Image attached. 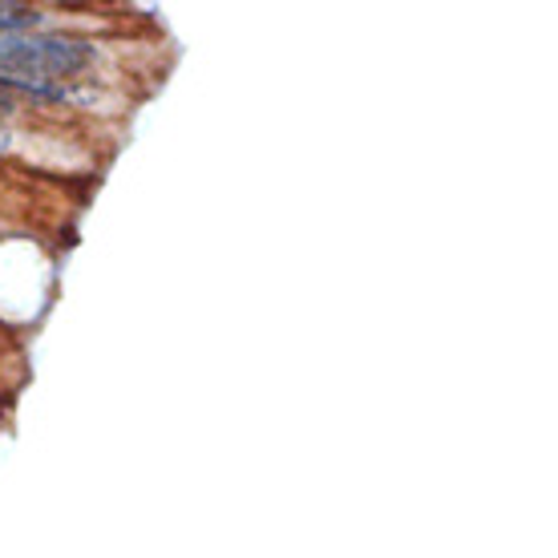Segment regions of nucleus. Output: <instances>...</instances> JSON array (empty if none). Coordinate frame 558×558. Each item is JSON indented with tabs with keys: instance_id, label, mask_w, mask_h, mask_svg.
<instances>
[{
	"instance_id": "obj_1",
	"label": "nucleus",
	"mask_w": 558,
	"mask_h": 558,
	"mask_svg": "<svg viewBox=\"0 0 558 558\" xmlns=\"http://www.w3.org/2000/svg\"><path fill=\"white\" fill-rule=\"evenodd\" d=\"M94 61V49L70 37H13L0 33V77L16 85H33L37 94H49L41 82L77 77Z\"/></svg>"
},
{
	"instance_id": "obj_2",
	"label": "nucleus",
	"mask_w": 558,
	"mask_h": 558,
	"mask_svg": "<svg viewBox=\"0 0 558 558\" xmlns=\"http://www.w3.org/2000/svg\"><path fill=\"white\" fill-rule=\"evenodd\" d=\"M25 25H37V13H33L28 4H0V33H4V28H25Z\"/></svg>"
}]
</instances>
